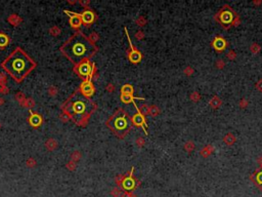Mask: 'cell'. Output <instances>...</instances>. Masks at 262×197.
<instances>
[{
	"label": "cell",
	"instance_id": "obj_1",
	"mask_svg": "<svg viewBox=\"0 0 262 197\" xmlns=\"http://www.w3.org/2000/svg\"><path fill=\"white\" fill-rule=\"evenodd\" d=\"M61 51L75 65H80L94 54L96 46L86 35L77 32L62 46Z\"/></svg>",
	"mask_w": 262,
	"mask_h": 197
},
{
	"label": "cell",
	"instance_id": "obj_2",
	"mask_svg": "<svg viewBox=\"0 0 262 197\" xmlns=\"http://www.w3.org/2000/svg\"><path fill=\"white\" fill-rule=\"evenodd\" d=\"M36 64L22 49H15L2 63V68L17 82H21L35 68Z\"/></svg>",
	"mask_w": 262,
	"mask_h": 197
},
{
	"label": "cell",
	"instance_id": "obj_3",
	"mask_svg": "<svg viewBox=\"0 0 262 197\" xmlns=\"http://www.w3.org/2000/svg\"><path fill=\"white\" fill-rule=\"evenodd\" d=\"M94 104L90 101L89 98H86L82 95V97H78L75 100L70 101V114L76 121H80L82 118L89 116L94 110Z\"/></svg>",
	"mask_w": 262,
	"mask_h": 197
},
{
	"label": "cell",
	"instance_id": "obj_4",
	"mask_svg": "<svg viewBox=\"0 0 262 197\" xmlns=\"http://www.w3.org/2000/svg\"><path fill=\"white\" fill-rule=\"evenodd\" d=\"M109 124H110L111 128L114 129V131L118 134L127 133V131L130 128V125H131L128 116L124 112H122V111L115 114V115L111 118L110 123Z\"/></svg>",
	"mask_w": 262,
	"mask_h": 197
},
{
	"label": "cell",
	"instance_id": "obj_5",
	"mask_svg": "<svg viewBox=\"0 0 262 197\" xmlns=\"http://www.w3.org/2000/svg\"><path fill=\"white\" fill-rule=\"evenodd\" d=\"M237 14L232 10V8L228 5H224L221 9L219 10V12L215 15V19H216L220 24H222V26L227 29V28L230 27V25H232L233 20L235 18L237 17Z\"/></svg>",
	"mask_w": 262,
	"mask_h": 197
},
{
	"label": "cell",
	"instance_id": "obj_6",
	"mask_svg": "<svg viewBox=\"0 0 262 197\" xmlns=\"http://www.w3.org/2000/svg\"><path fill=\"white\" fill-rule=\"evenodd\" d=\"M78 73H79L80 76L84 77L85 79L88 80V78H90L92 76L93 65L90 64L88 61L83 62L80 65H78Z\"/></svg>",
	"mask_w": 262,
	"mask_h": 197
},
{
	"label": "cell",
	"instance_id": "obj_7",
	"mask_svg": "<svg viewBox=\"0 0 262 197\" xmlns=\"http://www.w3.org/2000/svg\"><path fill=\"white\" fill-rule=\"evenodd\" d=\"M80 92L81 94L86 98H91L94 95V86L92 85L90 80H85L82 82L80 86Z\"/></svg>",
	"mask_w": 262,
	"mask_h": 197
},
{
	"label": "cell",
	"instance_id": "obj_8",
	"mask_svg": "<svg viewBox=\"0 0 262 197\" xmlns=\"http://www.w3.org/2000/svg\"><path fill=\"white\" fill-rule=\"evenodd\" d=\"M126 34H127V37H128L129 39V36H128V33H127L126 31ZM129 44H130V47H131V51L129 53V60L132 62V63H139V62L141 61V53H139L138 50H136V49L133 48V46H132V43L130 42V39H129Z\"/></svg>",
	"mask_w": 262,
	"mask_h": 197
},
{
	"label": "cell",
	"instance_id": "obj_9",
	"mask_svg": "<svg viewBox=\"0 0 262 197\" xmlns=\"http://www.w3.org/2000/svg\"><path fill=\"white\" fill-rule=\"evenodd\" d=\"M227 45H228L227 41L225 40L224 38L220 37V36L215 37V39L213 40V42H212V46H213L217 51H222Z\"/></svg>",
	"mask_w": 262,
	"mask_h": 197
},
{
	"label": "cell",
	"instance_id": "obj_10",
	"mask_svg": "<svg viewBox=\"0 0 262 197\" xmlns=\"http://www.w3.org/2000/svg\"><path fill=\"white\" fill-rule=\"evenodd\" d=\"M67 15H70V25L74 28H78L80 27L82 24V20H81V15L78 14H74V12H69V11H65Z\"/></svg>",
	"mask_w": 262,
	"mask_h": 197
},
{
	"label": "cell",
	"instance_id": "obj_11",
	"mask_svg": "<svg viewBox=\"0 0 262 197\" xmlns=\"http://www.w3.org/2000/svg\"><path fill=\"white\" fill-rule=\"evenodd\" d=\"M80 15H81L82 22L84 23V24H86V25L92 24V23L94 22V20H95V15L93 14L91 10H85V11H83Z\"/></svg>",
	"mask_w": 262,
	"mask_h": 197
},
{
	"label": "cell",
	"instance_id": "obj_12",
	"mask_svg": "<svg viewBox=\"0 0 262 197\" xmlns=\"http://www.w3.org/2000/svg\"><path fill=\"white\" fill-rule=\"evenodd\" d=\"M122 186H123V188L126 189V190H132V189H134V187H135V181H134V179L132 178L131 176H129V177H127L123 180Z\"/></svg>",
	"mask_w": 262,
	"mask_h": 197
},
{
	"label": "cell",
	"instance_id": "obj_13",
	"mask_svg": "<svg viewBox=\"0 0 262 197\" xmlns=\"http://www.w3.org/2000/svg\"><path fill=\"white\" fill-rule=\"evenodd\" d=\"M132 121H133V123L135 124V125H137V126H141V128H144V126L147 125L146 119H144V115H141L140 113L135 114V115L133 116V119H132Z\"/></svg>",
	"mask_w": 262,
	"mask_h": 197
},
{
	"label": "cell",
	"instance_id": "obj_14",
	"mask_svg": "<svg viewBox=\"0 0 262 197\" xmlns=\"http://www.w3.org/2000/svg\"><path fill=\"white\" fill-rule=\"evenodd\" d=\"M30 123L32 126H35V128H37V126L41 125V123H42V117H41L40 115H38V114H31L30 116V119H29Z\"/></svg>",
	"mask_w": 262,
	"mask_h": 197
},
{
	"label": "cell",
	"instance_id": "obj_15",
	"mask_svg": "<svg viewBox=\"0 0 262 197\" xmlns=\"http://www.w3.org/2000/svg\"><path fill=\"white\" fill-rule=\"evenodd\" d=\"M209 105H210V107L213 108V109H218L220 106L222 105V101H221V98H220L219 97L214 95V97L210 100Z\"/></svg>",
	"mask_w": 262,
	"mask_h": 197
},
{
	"label": "cell",
	"instance_id": "obj_16",
	"mask_svg": "<svg viewBox=\"0 0 262 197\" xmlns=\"http://www.w3.org/2000/svg\"><path fill=\"white\" fill-rule=\"evenodd\" d=\"M214 151V147L212 145H208V146H205L203 149L201 150V155L203 157H208L209 155H211V153Z\"/></svg>",
	"mask_w": 262,
	"mask_h": 197
},
{
	"label": "cell",
	"instance_id": "obj_17",
	"mask_svg": "<svg viewBox=\"0 0 262 197\" xmlns=\"http://www.w3.org/2000/svg\"><path fill=\"white\" fill-rule=\"evenodd\" d=\"M223 141H224V143L226 144V145H228V146H232V145H233L235 144V137L233 136L232 134H227L226 136L224 137L223 138Z\"/></svg>",
	"mask_w": 262,
	"mask_h": 197
},
{
	"label": "cell",
	"instance_id": "obj_18",
	"mask_svg": "<svg viewBox=\"0 0 262 197\" xmlns=\"http://www.w3.org/2000/svg\"><path fill=\"white\" fill-rule=\"evenodd\" d=\"M121 92H122V94H123V95H132V94H133V87H132L131 85H129V84H126L121 89Z\"/></svg>",
	"mask_w": 262,
	"mask_h": 197
},
{
	"label": "cell",
	"instance_id": "obj_19",
	"mask_svg": "<svg viewBox=\"0 0 262 197\" xmlns=\"http://www.w3.org/2000/svg\"><path fill=\"white\" fill-rule=\"evenodd\" d=\"M134 98L133 95H121V100L123 103H126V104H129V103H134Z\"/></svg>",
	"mask_w": 262,
	"mask_h": 197
},
{
	"label": "cell",
	"instance_id": "obj_20",
	"mask_svg": "<svg viewBox=\"0 0 262 197\" xmlns=\"http://www.w3.org/2000/svg\"><path fill=\"white\" fill-rule=\"evenodd\" d=\"M9 42V39L5 34L0 33V47H5Z\"/></svg>",
	"mask_w": 262,
	"mask_h": 197
},
{
	"label": "cell",
	"instance_id": "obj_21",
	"mask_svg": "<svg viewBox=\"0 0 262 197\" xmlns=\"http://www.w3.org/2000/svg\"><path fill=\"white\" fill-rule=\"evenodd\" d=\"M191 100L193 101V102H199V101L201 100V95H200L198 92H194L193 94L191 95Z\"/></svg>",
	"mask_w": 262,
	"mask_h": 197
},
{
	"label": "cell",
	"instance_id": "obj_22",
	"mask_svg": "<svg viewBox=\"0 0 262 197\" xmlns=\"http://www.w3.org/2000/svg\"><path fill=\"white\" fill-rule=\"evenodd\" d=\"M250 49L252 53H258L259 51H260V46H259L257 43H253V44L250 46Z\"/></svg>",
	"mask_w": 262,
	"mask_h": 197
},
{
	"label": "cell",
	"instance_id": "obj_23",
	"mask_svg": "<svg viewBox=\"0 0 262 197\" xmlns=\"http://www.w3.org/2000/svg\"><path fill=\"white\" fill-rule=\"evenodd\" d=\"M185 150L188 152H191V151H194V144L193 143V142L189 141L185 145Z\"/></svg>",
	"mask_w": 262,
	"mask_h": 197
},
{
	"label": "cell",
	"instance_id": "obj_24",
	"mask_svg": "<svg viewBox=\"0 0 262 197\" xmlns=\"http://www.w3.org/2000/svg\"><path fill=\"white\" fill-rule=\"evenodd\" d=\"M215 66H216L218 69H223L224 66H225V63H224L223 60H217V62H216V64H215Z\"/></svg>",
	"mask_w": 262,
	"mask_h": 197
},
{
	"label": "cell",
	"instance_id": "obj_25",
	"mask_svg": "<svg viewBox=\"0 0 262 197\" xmlns=\"http://www.w3.org/2000/svg\"><path fill=\"white\" fill-rule=\"evenodd\" d=\"M226 57L229 60H232H232H235V58H237V53H235L233 50H229V53H227Z\"/></svg>",
	"mask_w": 262,
	"mask_h": 197
},
{
	"label": "cell",
	"instance_id": "obj_26",
	"mask_svg": "<svg viewBox=\"0 0 262 197\" xmlns=\"http://www.w3.org/2000/svg\"><path fill=\"white\" fill-rule=\"evenodd\" d=\"M194 69L191 68V67H186L185 68V73L188 75V76H191V75H193L194 74Z\"/></svg>",
	"mask_w": 262,
	"mask_h": 197
},
{
	"label": "cell",
	"instance_id": "obj_27",
	"mask_svg": "<svg viewBox=\"0 0 262 197\" xmlns=\"http://www.w3.org/2000/svg\"><path fill=\"white\" fill-rule=\"evenodd\" d=\"M248 106V101L246 100V98H242V100L240 101V107L241 108H246Z\"/></svg>",
	"mask_w": 262,
	"mask_h": 197
},
{
	"label": "cell",
	"instance_id": "obj_28",
	"mask_svg": "<svg viewBox=\"0 0 262 197\" xmlns=\"http://www.w3.org/2000/svg\"><path fill=\"white\" fill-rule=\"evenodd\" d=\"M255 86H256V89L259 90V92H262V79L259 80L257 83H256Z\"/></svg>",
	"mask_w": 262,
	"mask_h": 197
},
{
	"label": "cell",
	"instance_id": "obj_29",
	"mask_svg": "<svg viewBox=\"0 0 262 197\" xmlns=\"http://www.w3.org/2000/svg\"><path fill=\"white\" fill-rule=\"evenodd\" d=\"M257 182H258V184H260L261 185V188H262V173H260L258 175V177H257Z\"/></svg>",
	"mask_w": 262,
	"mask_h": 197
},
{
	"label": "cell",
	"instance_id": "obj_30",
	"mask_svg": "<svg viewBox=\"0 0 262 197\" xmlns=\"http://www.w3.org/2000/svg\"><path fill=\"white\" fill-rule=\"evenodd\" d=\"M258 163L262 166V156H260V157L258 158Z\"/></svg>",
	"mask_w": 262,
	"mask_h": 197
},
{
	"label": "cell",
	"instance_id": "obj_31",
	"mask_svg": "<svg viewBox=\"0 0 262 197\" xmlns=\"http://www.w3.org/2000/svg\"><path fill=\"white\" fill-rule=\"evenodd\" d=\"M261 3H262V1H253V4H255V5H259Z\"/></svg>",
	"mask_w": 262,
	"mask_h": 197
}]
</instances>
